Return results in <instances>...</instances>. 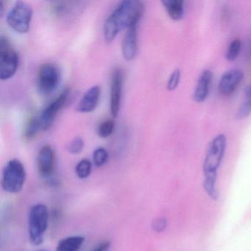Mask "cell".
<instances>
[{"mask_svg": "<svg viewBox=\"0 0 251 251\" xmlns=\"http://www.w3.org/2000/svg\"><path fill=\"white\" fill-rule=\"evenodd\" d=\"M145 11V5L139 1L127 0L120 2L108 16L103 26L104 39L111 43L123 29L140 22Z\"/></svg>", "mask_w": 251, "mask_h": 251, "instance_id": "1", "label": "cell"}, {"mask_svg": "<svg viewBox=\"0 0 251 251\" xmlns=\"http://www.w3.org/2000/svg\"><path fill=\"white\" fill-rule=\"evenodd\" d=\"M227 146V139L223 133L216 136L209 144L202 170L204 173L203 187L205 192L213 200L218 198L217 187V171L221 165Z\"/></svg>", "mask_w": 251, "mask_h": 251, "instance_id": "2", "label": "cell"}, {"mask_svg": "<svg viewBox=\"0 0 251 251\" xmlns=\"http://www.w3.org/2000/svg\"><path fill=\"white\" fill-rule=\"evenodd\" d=\"M49 220V210L45 204H35L30 208L28 215V236L32 245L39 246L43 243Z\"/></svg>", "mask_w": 251, "mask_h": 251, "instance_id": "3", "label": "cell"}, {"mask_svg": "<svg viewBox=\"0 0 251 251\" xmlns=\"http://www.w3.org/2000/svg\"><path fill=\"white\" fill-rule=\"evenodd\" d=\"M27 178L25 167L18 159H11L2 171L1 185L5 192L17 194L21 192Z\"/></svg>", "mask_w": 251, "mask_h": 251, "instance_id": "4", "label": "cell"}, {"mask_svg": "<svg viewBox=\"0 0 251 251\" xmlns=\"http://www.w3.org/2000/svg\"><path fill=\"white\" fill-rule=\"evenodd\" d=\"M33 10L27 2L19 1L7 15V23L17 33L25 34L30 30Z\"/></svg>", "mask_w": 251, "mask_h": 251, "instance_id": "5", "label": "cell"}, {"mask_svg": "<svg viewBox=\"0 0 251 251\" xmlns=\"http://www.w3.org/2000/svg\"><path fill=\"white\" fill-rule=\"evenodd\" d=\"M20 57L10 41L4 36L0 38V79L11 78L18 70Z\"/></svg>", "mask_w": 251, "mask_h": 251, "instance_id": "6", "label": "cell"}, {"mask_svg": "<svg viewBox=\"0 0 251 251\" xmlns=\"http://www.w3.org/2000/svg\"><path fill=\"white\" fill-rule=\"evenodd\" d=\"M61 78V71L55 64L52 63L42 64L38 72V89L42 95H50L59 86Z\"/></svg>", "mask_w": 251, "mask_h": 251, "instance_id": "7", "label": "cell"}, {"mask_svg": "<svg viewBox=\"0 0 251 251\" xmlns=\"http://www.w3.org/2000/svg\"><path fill=\"white\" fill-rule=\"evenodd\" d=\"M38 173L41 178L50 185H55V154L53 148L49 145H44L37 155Z\"/></svg>", "mask_w": 251, "mask_h": 251, "instance_id": "8", "label": "cell"}, {"mask_svg": "<svg viewBox=\"0 0 251 251\" xmlns=\"http://www.w3.org/2000/svg\"><path fill=\"white\" fill-rule=\"evenodd\" d=\"M70 96V89L67 88L42 111L40 115H39L42 130L47 131L52 127L58 113L68 102Z\"/></svg>", "mask_w": 251, "mask_h": 251, "instance_id": "9", "label": "cell"}, {"mask_svg": "<svg viewBox=\"0 0 251 251\" xmlns=\"http://www.w3.org/2000/svg\"><path fill=\"white\" fill-rule=\"evenodd\" d=\"M123 70L116 68L111 75L110 85V111L114 118L118 116L121 107L122 96H123Z\"/></svg>", "mask_w": 251, "mask_h": 251, "instance_id": "10", "label": "cell"}, {"mask_svg": "<svg viewBox=\"0 0 251 251\" xmlns=\"http://www.w3.org/2000/svg\"><path fill=\"white\" fill-rule=\"evenodd\" d=\"M139 23L136 22L130 25L127 29L122 45V52L126 61H132L136 57L138 50V30Z\"/></svg>", "mask_w": 251, "mask_h": 251, "instance_id": "11", "label": "cell"}, {"mask_svg": "<svg viewBox=\"0 0 251 251\" xmlns=\"http://www.w3.org/2000/svg\"><path fill=\"white\" fill-rule=\"evenodd\" d=\"M243 79V73L239 70L226 72L222 76L219 83V92L223 95H230L236 90Z\"/></svg>", "mask_w": 251, "mask_h": 251, "instance_id": "12", "label": "cell"}, {"mask_svg": "<svg viewBox=\"0 0 251 251\" xmlns=\"http://www.w3.org/2000/svg\"><path fill=\"white\" fill-rule=\"evenodd\" d=\"M101 89L99 86L91 87L80 99L77 110L80 113H90L96 109L100 98Z\"/></svg>", "mask_w": 251, "mask_h": 251, "instance_id": "13", "label": "cell"}, {"mask_svg": "<svg viewBox=\"0 0 251 251\" xmlns=\"http://www.w3.org/2000/svg\"><path fill=\"white\" fill-rule=\"evenodd\" d=\"M213 73L210 70L202 72L194 92L193 99L196 102H202L208 98L212 84Z\"/></svg>", "mask_w": 251, "mask_h": 251, "instance_id": "14", "label": "cell"}, {"mask_svg": "<svg viewBox=\"0 0 251 251\" xmlns=\"http://www.w3.org/2000/svg\"><path fill=\"white\" fill-rule=\"evenodd\" d=\"M77 7V2L53 1L51 2V12L58 18H66L74 14Z\"/></svg>", "mask_w": 251, "mask_h": 251, "instance_id": "15", "label": "cell"}, {"mask_svg": "<svg viewBox=\"0 0 251 251\" xmlns=\"http://www.w3.org/2000/svg\"><path fill=\"white\" fill-rule=\"evenodd\" d=\"M161 3L172 20L178 21L183 18L184 14L183 0H163Z\"/></svg>", "mask_w": 251, "mask_h": 251, "instance_id": "16", "label": "cell"}, {"mask_svg": "<svg viewBox=\"0 0 251 251\" xmlns=\"http://www.w3.org/2000/svg\"><path fill=\"white\" fill-rule=\"evenodd\" d=\"M83 236H72L59 241L56 251H79L85 242Z\"/></svg>", "mask_w": 251, "mask_h": 251, "instance_id": "17", "label": "cell"}, {"mask_svg": "<svg viewBox=\"0 0 251 251\" xmlns=\"http://www.w3.org/2000/svg\"><path fill=\"white\" fill-rule=\"evenodd\" d=\"M42 130L39 116L31 117L25 127L23 136L27 141H30L37 136L39 132Z\"/></svg>", "mask_w": 251, "mask_h": 251, "instance_id": "18", "label": "cell"}, {"mask_svg": "<svg viewBox=\"0 0 251 251\" xmlns=\"http://www.w3.org/2000/svg\"><path fill=\"white\" fill-rule=\"evenodd\" d=\"M251 114V85L247 88L245 99L241 104L240 107L236 112V118L243 120Z\"/></svg>", "mask_w": 251, "mask_h": 251, "instance_id": "19", "label": "cell"}, {"mask_svg": "<svg viewBox=\"0 0 251 251\" xmlns=\"http://www.w3.org/2000/svg\"><path fill=\"white\" fill-rule=\"evenodd\" d=\"M92 164L90 160L83 158L80 160L75 167V174L80 179H86L90 176L92 173Z\"/></svg>", "mask_w": 251, "mask_h": 251, "instance_id": "20", "label": "cell"}, {"mask_svg": "<svg viewBox=\"0 0 251 251\" xmlns=\"http://www.w3.org/2000/svg\"><path fill=\"white\" fill-rule=\"evenodd\" d=\"M115 128V123L113 120H106L102 122L97 129L98 136L102 139L109 137Z\"/></svg>", "mask_w": 251, "mask_h": 251, "instance_id": "21", "label": "cell"}, {"mask_svg": "<svg viewBox=\"0 0 251 251\" xmlns=\"http://www.w3.org/2000/svg\"><path fill=\"white\" fill-rule=\"evenodd\" d=\"M92 158L94 164L97 167H101L108 162L109 153L105 148H98L94 151Z\"/></svg>", "mask_w": 251, "mask_h": 251, "instance_id": "22", "label": "cell"}, {"mask_svg": "<svg viewBox=\"0 0 251 251\" xmlns=\"http://www.w3.org/2000/svg\"><path fill=\"white\" fill-rule=\"evenodd\" d=\"M241 41L239 39H234L230 42L227 52H226V58L227 61H233L237 58L241 50Z\"/></svg>", "mask_w": 251, "mask_h": 251, "instance_id": "23", "label": "cell"}, {"mask_svg": "<svg viewBox=\"0 0 251 251\" xmlns=\"http://www.w3.org/2000/svg\"><path fill=\"white\" fill-rule=\"evenodd\" d=\"M84 148V142L80 136L74 138L71 142H69L67 146V151L73 155H77L83 151Z\"/></svg>", "mask_w": 251, "mask_h": 251, "instance_id": "24", "label": "cell"}, {"mask_svg": "<svg viewBox=\"0 0 251 251\" xmlns=\"http://www.w3.org/2000/svg\"><path fill=\"white\" fill-rule=\"evenodd\" d=\"M181 73L179 69H176L170 76L168 81H167V89L168 91H174L179 85L180 80Z\"/></svg>", "mask_w": 251, "mask_h": 251, "instance_id": "25", "label": "cell"}, {"mask_svg": "<svg viewBox=\"0 0 251 251\" xmlns=\"http://www.w3.org/2000/svg\"><path fill=\"white\" fill-rule=\"evenodd\" d=\"M167 220L164 217L157 218L156 220L152 222V229L157 233H161V232L164 231L167 227Z\"/></svg>", "mask_w": 251, "mask_h": 251, "instance_id": "26", "label": "cell"}, {"mask_svg": "<svg viewBox=\"0 0 251 251\" xmlns=\"http://www.w3.org/2000/svg\"><path fill=\"white\" fill-rule=\"evenodd\" d=\"M111 247V242L109 240H105L100 242L90 251H109Z\"/></svg>", "mask_w": 251, "mask_h": 251, "instance_id": "27", "label": "cell"}, {"mask_svg": "<svg viewBox=\"0 0 251 251\" xmlns=\"http://www.w3.org/2000/svg\"><path fill=\"white\" fill-rule=\"evenodd\" d=\"M4 8H5V6H4L3 2H2L0 3V16H1V17H2L4 14Z\"/></svg>", "mask_w": 251, "mask_h": 251, "instance_id": "28", "label": "cell"}, {"mask_svg": "<svg viewBox=\"0 0 251 251\" xmlns=\"http://www.w3.org/2000/svg\"><path fill=\"white\" fill-rule=\"evenodd\" d=\"M248 57H249V60L250 61H251V48H250V51H249V53H248Z\"/></svg>", "mask_w": 251, "mask_h": 251, "instance_id": "29", "label": "cell"}, {"mask_svg": "<svg viewBox=\"0 0 251 251\" xmlns=\"http://www.w3.org/2000/svg\"><path fill=\"white\" fill-rule=\"evenodd\" d=\"M45 251V250H41V251Z\"/></svg>", "mask_w": 251, "mask_h": 251, "instance_id": "30", "label": "cell"}]
</instances>
